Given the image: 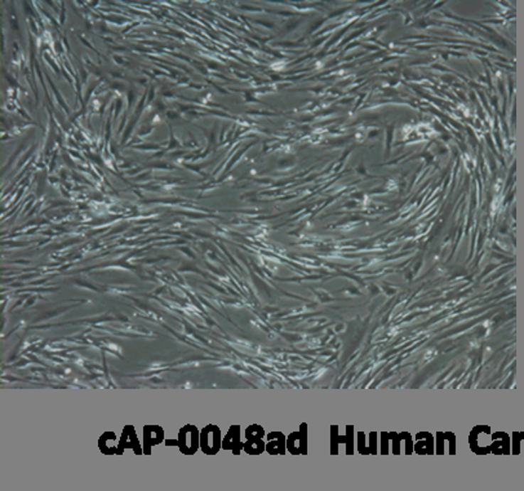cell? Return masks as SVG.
I'll return each mask as SVG.
<instances>
[{
  "label": "cell",
  "mask_w": 524,
  "mask_h": 491,
  "mask_svg": "<svg viewBox=\"0 0 524 491\" xmlns=\"http://www.w3.org/2000/svg\"><path fill=\"white\" fill-rule=\"evenodd\" d=\"M185 438H186V441L183 445H182V449H186L189 453H191L193 450L196 451V429H194V432H183L182 431V435Z\"/></svg>",
  "instance_id": "obj_2"
},
{
  "label": "cell",
  "mask_w": 524,
  "mask_h": 491,
  "mask_svg": "<svg viewBox=\"0 0 524 491\" xmlns=\"http://www.w3.org/2000/svg\"><path fill=\"white\" fill-rule=\"evenodd\" d=\"M218 441H220L218 431L210 427L203 433V450H207L208 454H215L218 450Z\"/></svg>",
  "instance_id": "obj_1"
}]
</instances>
